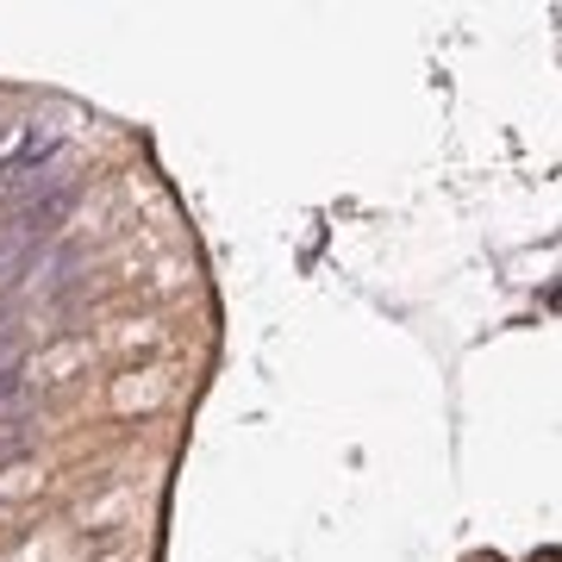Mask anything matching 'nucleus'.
I'll use <instances>...</instances> for the list:
<instances>
[{
  "mask_svg": "<svg viewBox=\"0 0 562 562\" xmlns=\"http://www.w3.org/2000/svg\"><path fill=\"white\" fill-rule=\"evenodd\" d=\"M81 201V188L76 181H44V194L32 188L7 220H0V262L7 257H20V250H38V244H50L63 232V220L76 213Z\"/></svg>",
  "mask_w": 562,
  "mask_h": 562,
  "instance_id": "nucleus-1",
  "label": "nucleus"
},
{
  "mask_svg": "<svg viewBox=\"0 0 562 562\" xmlns=\"http://www.w3.org/2000/svg\"><path fill=\"white\" fill-rule=\"evenodd\" d=\"M63 157V132L57 125H25V138L0 157V181H20V176H32V169H50V162Z\"/></svg>",
  "mask_w": 562,
  "mask_h": 562,
  "instance_id": "nucleus-2",
  "label": "nucleus"
},
{
  "mask_svg": "<svg viewBox=\"0 0 562 562\" xmlns=\"http://www.w3.org/2000/svg\"><path fill=\"white\" fill-rule=\"evenodd\" d=\"M20 387H25V375L13 369V362H7V369H0V406H13V401H20Z\"/></svg>",
  "mask_w": 562,
  "mask_h": 562,
  "instance_id": "nucleus-3",
  "label": "nucleus"
}]
</instances>
